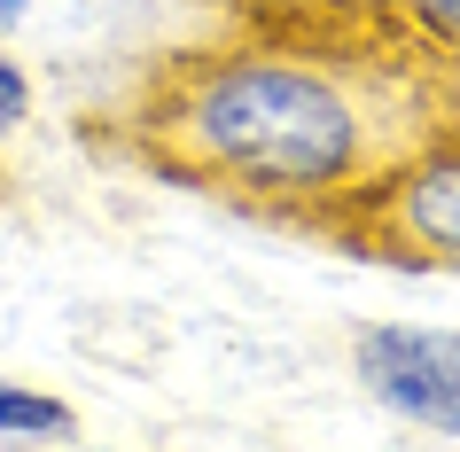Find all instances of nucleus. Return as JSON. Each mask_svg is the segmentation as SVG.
<instances>
[{"label":"nucleus","mask_w":460,"mask_h":452,"mask_svg":"<svg viewBox=\"0 0 460 452\" xmlns=\"http://www.w3.org/2000/svg\"><path fill=\"white\" fill-rule=\"evenodd\" d=\"M429 133V63L281 16H203L86 118L110 164L313 242Z\"/></svg>","instance_id":"nucleus-1"},{"label":"nucleus","mask_w":460,"mask_h":452,"mask_svg":"<svg viewBox=\"0 0 460 452\" xmlns=\"http://www.w3.org/2000/svg\"><path fill=\"white\" fill-rule=\"evenodd\" d=\"M320 242H336L351 258H375V265H406V273H460V133L437 125Z\"/></svg>","instance_id":"nucleus-2"},{"label":"nucleus","mask_w":460,"mask_h":452,"mask_svg":"<svg viewBox=\"0 0 460 452\" xmlns=\"http://www.w3.org/2000/svg\"><path fill=\"white\" fill-rule=\"evenodd\" d=\"M195 16H281L359 31L413 63H460V0H195Z\"/></svg>","instance_id":"nucleus-3"},{"label":"nucleus","mask_w":460,"mask_h":452,"mask_svg":"<svg viewBox=\"0 0 460 452\" xmlns=\"http://www.w3.org/2000/svg\"><path fill=\"white\" fill-rule=\"evenodd\" d=\"M359 382L390 413L460 437V335L445 328H359Z\"/></svg>","instance_id":"nucleus-4"},{"label":"nucleus","mask_w":460,"mask_h":452,"mask_svg":"<svg viewBox=\"0 0 460 452\" xmlns=\"http://www.w3.org/2000/svg\"><path fill=\"white\" fill-rule=\"evenodd\" d=\"M78 413L63 398H31V390H8L0 382V437H71Z\"/></svg>","instance_id":"nucleus-5"},{"label":"nucleus","mask_w":460,"mask_h":452,"mask_svg":"<svg viewBox=\"0 0 460 452\" xmlns=\"http://www.w3.org/2000/svg\"><path fill=\"white\" fill-rule=\"evenodd\" d=\"M429 86H437V125L460 133V63H429Z\"/></svg>","instance_id":"nucleus-6"},{"label":"nucleus","mask_w":460,"mask_h":452,"mask_svg":"<svg viewBox=\"0 0 460 452\" xmlns=\"http://www.w3.org/2000/svg\"><path fill=\"white\" fill-rule=\"evenodd\" d=\"M24 110H31V86H24V71L0 55V133H8V125H24Z\"/></svg>","instance_id":"nucleus-7"},{"label":"nucleus","mask_w":460,"mask_h":452,"mask_svg":"<svg viewBox=\"0 0 460 452\" xmlns=\"http://www.w3.org/2000/svg\"><path fill=\"white\" fill-rule=\"evenodd\" d=\"M16 16H24V0H0V24H16Z\"/></svg>","instance_id":"nucleus-8"}]
</instances>
